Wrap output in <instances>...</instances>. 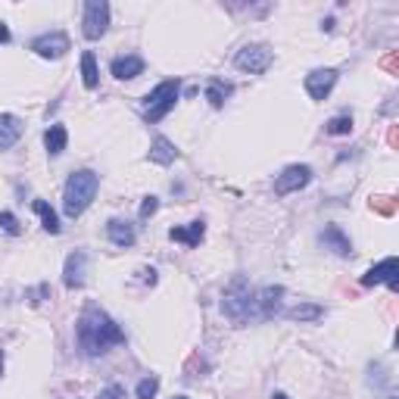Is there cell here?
Returning <instances> with one entry per match:
<instances>
[{"instance_id":"cell-1","label":"cell","mask_w":399,"mask_h":399,"mask_svg":"<svg viewBox=\"0 0 399 399\" xmlns=\"http://www.w3.org/2000/svg\"><path fill=\"white\" fill-rule=\"evenodd\" d=\"M79 343L85 356H103L110 347L125 343V331L100 306H88L79 318Z\"/></svg>"},{"instance_id":"cell-2","label":"cell","mask_w":399,"mask_h":399,"mask_svg":"<svg viewBox=\"0 0 399 399\" xmlns=\"http://www.w3.org/2000/svg\"><path fill=\"white\" fill-rule=\"evenodd\" d=\"M97 187H100V175L91 169H81V172H72L69 181H65V190H63V212L69 218H79L88 206L94 203V196H97Z\"/></svg>"},{"instance_id":"cell-3","label":"cell","mask_w":399,"mask_h":399,"mask_svg":"<svg viewBox=\"0 0 399 399\" xmlns=\"http://www.w3.org/2000/svg\"><path fill=\"white\" fill-rule=\"evenodd\" d=\"M222 312L228 315L234 325H256V315H253V287H249L243 278H237L228 290H225V300H222Z\"/></svg>"},{"instance_id":"cell-4","label":"cell","mask_w":399,"mask_h":399,"mask_svg":"<svg viewBox=\"0 0 399 399\" xmlns=\"http://www.w3.org/2000/svg\"><path fill=\"white\" fill-rule=\"evenodd\" d=\"M178 91H181V81H178V79L159 81V85L144 97V116H147V122H159V119L169 116L172 106L178 103Z\"/></svg>"},{"instance_id":"cell-5","label":"cell","mask_w":399,"mask_h":399,"mask_svg":"<svg viewBox=\"0 0 399 399\" xmlns=\"http://www.w3.org/2000/svg\"><path fill=\"white\" fill-rule=\"evenodd\" d=\"M272 59H275V53H272V47L265 44H247L243 50H237L234 57V65L241 69V72H249V75H262L265 69L272 65Z\"/></svg>"},{"instance_id":"cell-6","label":"cell","mask_w":399,"mask_h":399,"mask_svg":"<svg viewBox=\"0 0 399 399\" xmlns=\"http://www.w3.org/2000/svg\"><path fill=\"white\" fill-rule=\"evenodd\" d=\"M110 28V3L106 0H88L85 3V38L88 41H100Z\"/></svg>"},{"instance_id":"cell-7","label":"cell","mask_w":399,"mask_h":399,"mask_svg":"<svg viewBox=\"0 0 399 399\" xmlns=\"http://www.w3.org/2000/svg\"><path fill=\"white\" fill-rule=\"evenodd\" d=\"M281 296H284V287H262V290H253V315L256 321H269L281 312Z\"/></svg>"},{"instance_id":"cell-8","label":"cell","mask_w":399,"mask_h":399,"mask_svg":"<svg viewBox=\"0 0 399 399\" xmlns=\"http://www.w3.org/2000/svg\"><path fill=\"white\" fill-rule=\"evenodd\" d=\"M396 272H399L396 256H387L384 262L371 265V269H368L365 275H362V284H365V287H374V284H387L390 290H399V278H396Z\"/></svg>"},{"instance_id":"cell-9","label":"cell","mask_w":399,"mask_h":399,"mask_svg":"<svg viewBox=\"0 0 399 399\" xmlns=\"http://www.w3.org/2000/svg\"><path fill=\"white\" fill-rule=\"evenodd\" d=\"M309 181H312V169H309V165H287V169L278 175V181H275V194L278 196L294 194V190L306 187Z\"/></svg>"},{"instance_id":"cell-10","label":"cell","mask_w":399,"mask_h":399,"mask_svg":"<svg viewBox=\"0 0 399 399\" xmlns=\"http://www.w3.org/2000/svg\"><path fill=\"white\" fill-rule=\"evenodd\" d=\"M32 50L44 59H59L69 50V38H65V32H47L32 41Z\"/></svg>"},{"instance_id":"cell-11","label":"cell","mask_w":399,"mask_h":399,"mask_svg":"<svg viewBox=\"0 0 399 399\" xmlns=\"http://www.w3.org/2000/svg\"><path fill=\"white\" fill-rule=\"evenodd\" d=\"M337 85V69H315L306 75V91L312 100H327V94Z\"/></svg>"},{"instance_id":"cell-12","label":"cell","mask_w":399,"mask_h":399,"mask_svg":"<svg viewBox=\"0 0 399 399\" xmlns=\"http://www.w3.org/2000/svg\"><path fill=\"white\" fill-rule=\"evenodd\" d=\"M85 275H88V253L75 249V253L65 259V272H63L65 287H69V290L85 287Z\"/></svg>"},{"instance_id":"cell-13","label":"cell","mask_w":399,"mask_h":399,"mask_svg":"<svg viewBox=\"0 0 399 399\" xmlns=\"http://www.w3.org/2000/svg\"><path fill=\"white\" fill-rule=\"evenodd\" d=\"M321 247L325 249H331L334 256H353V243H349V237L343 234V228L340 225H327L325 231H321Z\"/></svg>"},{"instance_id":"cell-14","label":"cell","mask_w":399,"mask_h":399,"mask_svg":"<svg viewBox=\"0 0 399 399\" xmlns=\"http://www.w3.org/2000/svg\"><path fill=\"white\" fill-rule=\"evenodd\" d=\"M19 138H22V119L0 112V150H10Z\"/></svg>"},{"instance_id":"cell-15","label":"cell","mask_w":399,"mask_h":399,"mask_svg":"<svg viewBox=\"0 0 399 399\" xmlns=\"http://www.w3.org/2000/svg\"><path fill=\"white\" fill-rule=\"evenodd\" d=\"M110 69L119 81H128V79H138V75L144 72V59L141 57H116Z\"/></svg>"},{"instance_id":"cell-16","label":"cell","mask_w":399,"mask_h":399,"mask_svg":"<svg viewBox=\"0 0 399 399\" xmlns=\"http://www.w3.org/2000/svg\"><path fill=\"white\" fill-rule=\"evenodd\" d=\"M203 234H206V225H203V222H190L187 228H172V231H169L172 241L184 243V247H200Z\"/></svg>"},{"instance_id":"cell-17","label":"cell","mask_w":399,"mask_h":399,"mask_svg":"<svg viewBox=\"0 0 399 399\" xmlns=\"http://www.w3.org/2000/svg\"><path fill=\"white\" fill-rule=\"evenodd\" d=\"M106 234H110V241L116 243V247H131V243H134V228H131L125 218H110Z\"/></svg>"},{"instance_id":"cell-18","label":"cell","mask_w":399,"mask_h":399,"mask_svg":"<svg viewBox=\"0 0 399 399\" xmlns=\"http://www.w3.org/2000/svg\"><path fill=\"white\" fill-rule=\"evenodd\" d=\"M65 144H69V131H65V125H50L44 134V147L50 156H59V153L65 150Z\"/></svg>"},{"instance_id":"cell-19","label":"cell","mask_w":399,"mask_h":399,"mask_svg":"<svg viewBox=\"0 0 399 399\" xmlns=\"http://www.w3.org/2000/svg\"><path fill=\"white\" fill-rule=\"evenodd\" d=\"M175 156H178V150H175V144H172L169 138H156V141H153V147H150V163L172 165V163H175Z\"/></svg>"},{"instance_id":"cell-20","label":"cell","mask_w":399,"mask_h":399,"mask_svg":"<svg viewBox=\"0 0 399 399\" xmlns=\"http://www.w3.org/2000/svg\"><path fill=\"white\" fill-rule=\"evenodd\" d=\"M81 81H85L88 91H94L100 81V72H97V57H94L91 50L81 53Z\"/></svg>"},{"instance_id":"cell-21","label":"cell","mask_w":399,"mask_h":399,"mask_svg":"<svg viewBox=\"0 0 399 399\" xmlns=\"http://www.w3.org/2000/svg\"><path fill=\"white\" fill-rule=\"evenodd\" d=\"M228 94H231V85H228V81L212 79L209 85H206V100H209V103L216 106V110H222V106H225V97H228Z\"/></svg>"},{"instance_id":"cell-22","label":"cell","mask_w":399,"mask_h":399,"mask_svg":"<svg viewBox=\"0 0 399 399\" xmlns=\"http://www.w3.org/2000/svg\"><path fill=\"white\" fill-rule=\"evenodd\" d=\"M32 209L41 216V222H44V231H50V234H59V218H57V212H53L50 206L44 203V200H34Z\"/></svg>"},{"instance_id":"cell-23","label":"cell","mask_w":399,"mask_h":399,"mask_svg":"<svg viewBox=\"0 0 399 399\" xmlns=\"http://www.w3.org/2000/svg\"><path fill=\"white\" fill-rule=\"evenodd\" d=\"M321 315H325V309H321V306H312V303H306V306L290 309L287 318H290V321H315V318H321Z\"/></svg>"},{"instance_id":"cell-24","label":"cell","mask_w":399,"mask_h":399,"mask_svg":"<svg viewBox=\"0 0 399 399\" xmlns=\"http://www.w3.org/2000/svg\"><path fill=\"white\" fill-rule=\"evenodd\" d=\"M371 209L378 212V216L390 218V216H396L399 203H396V200H393V196H371Z\"/></svg>"},{"instance_id":"cell-25","label":"cell","mask_w":399,"mask_h":399,"mask_svg":"<svg viewBox=\"0 0 399 399\" xmlns=\"http://www.w3.org/2000/svg\"><path fill=\"white\" fill-rule=\"evenodd\" d=\"M325 131L327 134H337V138H340V134H349V131H353V116H334L325 125Z\"/></svg>"},{"instance_id":"cell-26","label":"cell","mask_w":399,"mask_h":399,"mask_svg":"<svg viewBox=\"0 0 399 399\" xmlns=\"http://www.w3.org/2000/svg\"><path fill=\"white\" fill-rule=\"evenodd\" d=\"M156 390H159V378H156V374H150V378H144L138 384V399H153V396H156Z\"/></svg>"},{"instance_id":"cell-27","label":"cell","mask_w":399,"mask_h":399,"mask_svg":"<svg viewBox=\"0 0 399 399\" xmlns=\"http://www.w3.org/2000/svg\"><path fill=\"white\" fill-rule=\"evenodd\" d=\"M0 228L7 231V234H13V237L22 231V228H19V218H16L13 212H0Z\"/></svg>"},{"instance_id":"cell-28","label":"cell","mask_w":399,"mask_h":399,"mask_svg":"<svg viewBox=\"0 0 399 399\" xmlns=\"http://www.w3.org/2000/svg\"><path fill=\"white\" fill-rule=\"evenodd\" d=\"M97 399H128V396H125V387L122 384H110L106 390H100Z\"/></svg>"},{"instance_id":"cell-29","label":"cell","mask_w":399,"mask_h":399,"mask_svg":"<svg viewBox=\"0 0 399 399\" xmlns=\"http://www.w3.org/2000/svg\"><path fill=\"white\" fill-rule=\"evenodd\" d=\"M156 209H159V200L156 196H147L144 203H141V218H150Z\"/></svg>"},{"instance_id":"cell-30","label":"cell","mask_w":399,"mask_h":399,"mask_svg":"<svg viewBox=\"0 0 399 399\" xmlns=\"http://www.w3.org/2000/svg\"><path fill=\"white\" fill-rule=\"evenodd\" d=\"M380 65H384L387 72H396V65H399V59H396V53H390V57H384L380 59Z\"/></svg>"},{"instance_id":"cell-31","label":"cell","mask_w":399,"mask_h":399,"mask_svg":"<svg viewBox=\"0 0 399 399\" xmlns=\"http://www.w3.org/2000/svg\"><path fill=\"white\" fill-rule=\"evenodd\" d=\"M7 41H10V28L0 22V44H7Z\"/></svg>"},{"instance_id":"cell-32","label":"cell","mask_w":399,"mask_h":399,"mask_svg":"<svg viewBox=\"0 0 399 399\" xmlns=\"http://www.w3.org/2000/svg\"><path fill=\"white\" fill-rule=\"evenodd\" d=\"M141 275H144L147 284H156V272H153V269H150V272H141Z\"/></svg>"},{"instance_id":"cell-33","label":"cell","mask_w":399,"mask_h":399,"mask_svg":"<svg viewBox=\"0 0 399 399\" xmlns=\"http://www.w3.org/2000/svg\"><path fill=\"white\" fill-rule=\"evenodd\" d=\"M0 374H3V349H0Z\"/></svg>"},{"instance_id":"cell-34","label":"cell","mask_w":399,"mask_h":399,"mask_svg":"<svg viewBox=\"0 0 399 399\" xmlns=\"http://www.w3.org/2000/svg\"><path fill=\"white\" fill-rule=\"evenodd\" d=\"M272 399H290V396H284V393H275V396H272Z\"/></svg>"},{"instance_id":"cell-35","label":"cell","mask_w":399,"mask_h":399,"mask_svg":"<svg viewBox=\"0 0 399 399\" xmlns=\"http://www.w3.org/2000/svg\"><path fill=\"white\" fill-rule=\"evenodd\" d=\"M175 399H187V396H175Z\"/></svg>"},{"instance_id":"cell-36","label":"cell","mask_w":399,"mask_h":399,"mask_svg":"<svg viewBox=\"0 0 399 399\" xmlns=\"http://www.w3.org/2000/svg\"><path fill=\"white\" fill-rule=\"evenodd\" d=\"M387 399H396V396H387Z\"/></svg>"}]
</instances>
